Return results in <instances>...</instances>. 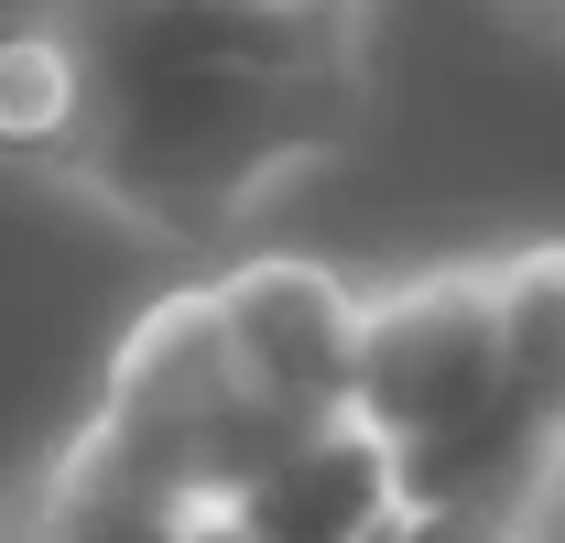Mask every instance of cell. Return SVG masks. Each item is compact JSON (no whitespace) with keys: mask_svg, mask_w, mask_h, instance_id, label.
Wrapping results in <instances>:
<instances>
[{"mask_svg":"<svg viewBox=\"0 0 565 543\" xmlns=\"http://www.w3.org/2000/svg\"><path fill=\"white\" fill-rule=\"evenodd\" d=\"M370 543H555V511H424V500H403Z\"/></svg>","mask_w":565,"mask_h":543,"instance_id":"cell-9","label":"cell"},{"mask_svg":"<svg viewBox=\"0 0 565 543\" xmlns=\"http://www.w3.org/2000/svg\"><path fill=\"white\" fill-rule=\"evenodd\" d=\"M282 11H359V0H282Z\"/></svg>","mask_w":565,"mask_h":543,"instance_id":"cell-12","label":"cell"},{"mask_svg":"<svg viewBox=\"0 0 565 543\" xmlns=\"http://www.w3.org/2000/svg\"><path fill=\"white\" fill-rule=\"evenodd\" d=\"M217 327H228V359H239V392L262 403L282 446L327 435L359 413V305L327 262H239L217 272Z\"/></svg>","mask_w":565,"mask_h":543,"instance_id":"cell-4","label":"cell"},{"mask_svg":"<svg viewBox=\"0 0 565 543\" xmlns=\"http://www.w3.org/2000/svg\"><path fill=\"white\" fill-rule=\"evenodd\" d=\"M185 543H250V533H239L228 511H196V533H185Z\"/></svg>","mask_w":565,"mask_h":543,"instance_id":"cell-10","label":"cell"},{"mask_svg":"<svg viewBox=\"0 0 565 543\" xmlns=\"http://www.w3.org/2000/svg\"><path fill=\"white\" fill-rule=\"evenodd\" d=\"M392 511H403V468H392V446L359 413L327 424V435H305L282 468H262L228 500V522L250 543H370Z\"/></svg>","mask_w":565,"mask_h":543,"instance_id":"cell-6","label":"cell"},{"mask_svg":"<svg viewBox=\"0 0 565 543\" xmlns=\"http://www.w3.org/2000/svg\"><path fill=\"white\" fill-rule=\"evenodd\" d=\"M424 511H565V239L500 251V413Z\"/></svg>","mask_w":565,"mask_h":543,"instance_id":"cell-5","label":"cell"},{"mask_svg":"<svg viewBox=\"0 0 565 543\" xmlns=\"http://www.w3.org/2000/svg\"><path fill=\"white\" fill-rule=\"evenodd\" d=\"M500 413V262L414 272L359 327V424L392 446L403 500H446Z\"/></svg>","mask_w":565,"mask_h":543,"instance_id":"cell-3","label":"cell"},{"mask_svg":"<svg viewBox=\"0 0 565 543\" xmlns=\"http://www.w3.org/2000/svg\"><path fill=\"white\" fill-rule=\"evenodd\" d=\"M22 511H33L55 543H185V533H196V511H185L174 489H152V478L109 468L87 435L44 468V489H33Z\"/></svg>","mask_w":565,"mask_h":543,"instance_id":"cell-7","label":"cell"},{"mask_svg":"<svg viewBox=\"0 0 565 543\" xmlns=\"http://www.w3.org/2000/svg\"><path fill=\"white\" fill-rule=\"evenodd\" d=\"M0 543H55V533H44L33 511H11V522H0Z\"/></svg>","mask_w":565,"mask_h":543,"instance_id":"cell-11","label":"cell"},{"mask_svg":"<svg viewBox=\"0 0 565 543\" xmlns=\"http://www.w3.org/2000/svg\"><path fill=\"white\" fill-rule=\"evenodd\" d=\"M522 11H544V22H565V0H522Z\"/></svg>","mask_w":565,"mask_h":543,"instance_id":"cell-13","label":"cell"},{"mask_svg":"<svg viewBox=\"0 0 565 543\" xmlns=\"http://www.w3.org/2000/svg\"><path fill=\"white\" fill-rule=\"evenodd\" d=\"M66 131H76V44L44 0H11L0 11V152L55 174Z\"/></svg>","mask_w":565,"mask_h":543,"instance_id":"cell-8","label":"cell"},{"mask_svg":"<svg viewBox=\"0 0 565 543\" xmlns=\"http://www.w3.org/2000/svg\"><path fill=\"white\" fill-rule=\"evenodd\" d=\"M76 44L66 185L152 239H217L282 174L370 131L359 11L282 0H44Z\"/></svg>","mask_w":565,"mask_h":543,"instance_id":"cell-1","label":"cell"},{"mask_svg":"<svg viewBox=\"0 0 565 543\" xmlns=\"http://www.w3.org/2000/svg\"><path fill=\"white\" fill-rule=\"evenodd\" d=\"M76 435H87L109 468L174 489L185 511H228L262 468L294 457L273 424H262V403L239 392V359H228V327H217V283L163 294L131 338H120L109 392H98V413H87Z\"/></svg>","mask_w":565,"mask_h":543,"instance_id":"cell-2","label":"cell"}]
</instances>
